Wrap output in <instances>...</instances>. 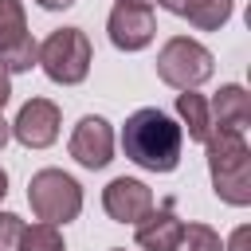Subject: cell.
<instances>
[{"instance_id":"1","label":"cell","mask_w":251,"mask_h":251,"mask_svg":"<svg viewBox=\"0 0 251 251\" xmlns=\"http://www.w3.org/2000/svg\"><path fill=\"white\" fill-rule=\"evenodd\" d=\"M184 129L157 106H141L122 126V149L126 157L145 173H173L180 165Z\"/></svg>"},{"instance_id":"2","label":"cell","mask_w":251,"mask_h":251,"mask_svg":"<svg viewBox=\"0 0 251 251\" xmlns=\"http://www.w3.org/2000/svg\"><path fill=\"white\" fill-rule=\"evenodd\" d=\"M204 153H208V176H212L216 196L231 208H247L251 204V149L243 133L212 129V137L204 141Z\"/></svg>"},{"instance_id":"3","label":"cell","mask_w":251,"mask_h":251,"mask_svg":"<svg viewBox=\"0 0 251 251\" xmlns=\"http://www.w3.org/2000/svg\"><path fill=\"white\" fill-rule=\"evenodd\" d=\"M43 75L59 86H78L86 75H90V63H94V47L86 39L82 27H59L51 31L43 43H39V59Z\"/></svg>"},{"instance_id":"4","label":"cell","mask_w":251,"mask_h":251,"mask_svg":"<svg viewBox=\"0 0 251 251\" xmlns=\"http://www.w3.org/2000/svg\"><path fill=\"white\" fill-rule=\"evenodd\" d=\"M27 204L39 224H71L82 212V184L63 169H39L27 180Z\"/></svg>"},{"instance_id":"5","label":"cell","mask_w":251,"mask_h":251,"mask_svg":"<svg viewBox=\"0 0 251 251\" xmlns=\"http://www.w3.org/2000/svg\"><path fill=\"white\" fill-rule=\"evenodd\" d=\"M212 71H216L212 51L188 35H173L157 51V78L173 90H196L212 78Z\"/></svg>"},{"instance_id":"6","label":"cell","mask_w":251,"mask_h":251,"mask_svg":"<svg viewBox=\"0 0 251 251\" xmlns=\"http://www.w3.org/2000/svg\"><path fill=\"white\" fill-rule=\"evenodd\" d=\"M39 59V43L27 31V16L20 0H0V71L24 75Z\"/></svg>"},{"instance_id":"7","label":"cell","mask_w":251,"mask_h":251,"mask_svg":"<svg viewBox=\"0 0 251 251\" xmlns=\"http://www.w3.org/2000/svg\"><path fill=\"white\" fill-rule=\"evenodd\" d=\"M59 126H63V114L51 98H27L12 122V137L24 149H47L59 141Z\"/></svg>"},{"instance_id":"8","label":"cell","mask_w":251,"mask_h":251,"mask_svg":"<svg viewBox=\"0 0 251 251\" xmlns=\"http://www.w3.org/2000/svg\"><path fill=\"white\" fill-rule=\"evenodd\" d=\"M106 35L118 51H145L157 35V16H153V8L114 4L106 16Z\"/></svg>"},{"instance_id":"9","label":"cell","mask_w":251,"mask_h":251,"mask_svg":"<svg viewBox=\"0 0 251 251\" xmlns=\"http://www.w3.org/2000/svg\"><path fill=\"white\" fill-rule=\"evenodd\" d=\"M71 157L82 169H106L114 161V126L102 114L78 118V126L71 129Z\"/></svg>"},{"instance_id":"10","label":"cell","mask_w":251,"mask_h":251,"mask_svg":"<svg viewBox=\"0 0 251 251\" xmlns=\"http://www.w3.org/2000/svg\"><path fill=\"white\" fill-rule=\"evenodd\" d=\"M102 208L114 224H141L153 212V188L137 176H114L102 188Z\"/></svg>"},{"instance_id":"11","label":"cell","mask_w":251,"mask_h":251,"mask_svg":"<svg viewBox=\"0 0 251 251\" xmlns=\"http://www.w3.org/2000/svg\"><path fill=\"white\" fill-rule=\"evenodd\" d=\"M212 110V129H231V133H243L251 126V94L239 86V82H227L216 90V98L208 102Z\"/></svg>"},{"instance_id":"12","label":"cell","mask_w":251,"mask_h":251,"mask_svg":"<svg viewBox=\"0 0 251 251\" xmlns=\"http://www.w3.org/2000/svg\"><path fill=\"white\" fill-rule=\"evenodd\" d=\"M137 227V247L141 251H176V239H180V216L173 212V204H165V208H157V212H149L141 224H133Z\"/></svg>"},{"instance_id":"13","label":"cell","mask_w":251,"mask_h":251,"mask_svg":"<svg viewBox=\"0 0 251 251\" xmlns=\"http://www.w3.org/2000/svg\"><path fill=\"white\" fill-rule=\"evenodd\" d=\"M176 118H180V129H188V141H208L212 137V110H208V98L196 94V90H180L176 94Z\"/></svg>"},{"instance_id":"14","label":"cell","mask_w":251,"mask_h":251,"mask_svg":"<svg viewBox=\"0 0 251 251\" xmlns=\"http://www.w3.org/2000/svg\"><path fill=\"white\" fill-rule=\"evenodd\" d=\"M231 12H235V0H192L184 20L192 27H200V31H220L231 20Z\"/></svg>"},{"instance_id":"15","label":"cell","mask_w":251,"mask_h":251,"mask_svg":"<svg viewBox=\"0 0 251 251\" xmlns=\"http://www.w3.org/2000/svg\"><path fill=\"white\" fill-rule=\"evenodd\" d=\"M20 251H67V243L55 224H31V227H24Z\"/></svg>"},{"instance_id":"16","label":"cell","mask_w":251,"mask_h":251,"mask_svg":"<svg viewBox=\"0 0 251 251\" xmlns=\"http://www.w3.org/2000/svg\"><path fill=\"white\" fill-rule=\"evenodd\" d=\"M176 251H224V243L208 224H184L180 239H176Z\"/></svg>"},{"instance_id":"17","label":"cell","mask_w":251,"mask_h":251,"mask_svg":"<svg viewBox=\"0 0 251 251\" xmlns=\"http://www.w3.org/2000/svg\"><path fill=\"white\" fill-rule=\"evenodd\" d=\"M24 220L16 212H0V251H20V239H24Z\"/></svg>"},{"instance_id":"18","label":"cell","mask_w":251,"mask_h":251,"mask_svg":"<svg viewBox=\"0 0 251 251\" xmlns=\"http://www.w3.org/2000/svg\"><path fill=\"white\" fill-rule=\"evenodd\" d=\"M227 251H251V227H247V224H239V227L231 231V239H227Z\"/></svg>"},{"instance_id":"19","label":"cell","mask_w":251,"mask_h":251,"mask_svg":"<svg viewBox=\"0 0 251 251\" xmlns=\"http://www.w3.org/2000/svg\"><path fill=\"white\" fill-rule=\"evenodd\" d=\"M165 12H173V16H188V8H192V0H157Z\"/></svg>"},{"instance_id":"20","label":"cell","mask_w":251,"mask_h":251,"mask_svg":"<svg viewBox=\"0 0 251 251\" xmlns=\"http://www.w3.org/2000/svg\"><path fill=\"white\" fill-rule=\"evenodd\" d=\"M8 98H12V75H8V71H0V114H4Z\"/></svg>"},{"instance_id":"21","label":"cell","mask_w":251,"mask_h":251,"mask_svg":"<svg viewBox=\"0 0 251 251\" xmlns=\"http://www.w3.org/2000/svg\"><path fill=\"white\" fill-rule=\"evenodd\" d=\"M39 8H47V12H63V8H71L75 0H35Z\"/></svg>"},{"instance_id":"22","label":"cell","mask_w":251,"mask_h":251,"mask_svg":"<svg viewBox=\"0 0 251 251\" xmlns=\"http://www.w3.org/2000/svg\"><path fill=\"white\" fill-rule=\"evenodd\" d=\"M8 137H12V122H4V114H0V149L8 145Z\"/></svg>"},{"instance_id":"23","label":"cell","mask_w":251,"mask_h":251,"mask_svg":"<svg viewBox=\"0 0 251 251\" xmlns=\"http://www.w3.org/2000/svg\"><path fill=\"white\" fill-rule=\"evenodd\" d=\"M118 4H133V8H153L157 0H118Z\"/></svg>"},{"instance_id":"24","label":"cell","mask_w":251,"mask_h":251,"mask_svg":"<svg viewBox=\"0 0 251 251\" xmlns=\"http://www.w3.org/2000/svg\"><path fill=\"white\" fill-rule=\"evenodd\" d=\"M4 196H8V173L0 169V200H4Z\"/></svg>"},{"instance_id":"25","label":"cell","mask_w":251,"mask_h":251,"mask_svg":"<svg viewBox=\"0 0 251 251\" xmlns=\"http://www.w3.org/2000/svg\"><path fill=\"white\" fill-rule=\"evenodd\" d=\"M110 251H126V247H110Z\"/></svg>"}]
</instances>
